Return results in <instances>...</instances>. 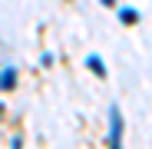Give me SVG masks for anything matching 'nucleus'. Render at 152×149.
I'll use <instances>...</instances> for the list:
<instances>
[{
  "mask_svg": "<svg viewBox=\"0 0 152 149\" xmlns=\"http://www.w3.org/2000/svg\"><path fill=\"white\" fill-rule=\"evenodd\" d=\"M89 70L96 73V76H106V66H103V60H96V57H89Z\"/></svg>",
  "mask_w": 152,
  "mask_h": 149,
  "instance_id": "obj_3",
  "label": "nucleus"
},
{
  "mask_svg": "<svg viewBox=\"0 0 152 149\" xmlns=\"http://www.w3.org/2000/svg\"><path fill=\"white\" fill-rule=\"evenodd\" d=\"M122 116H119V106L109 109V149H122Z\"/></svg>",
  "mask_w": 152,
  "mask_h": 149,
  "instance_id": "obj_1",
  "label": "nucleus"
},
{
  "mask_svg": "<svg viewBox=\"0 0 152 149\" xmlns=\"http://www.w3.org/2000/svg\"><path fill=\"white\" fill-rule=\"evenodd\" d=\"M13 80H17V70H4V73H0V90H10Z\"/></svg>",
  "mask_w": 152,
  "mask_h": 149,
  "instance_id": "obj_2",
  "label": "nucleus"
},
{
  "mask_svg": "<svg viewBox=\"0 0 152 149\" xmlns=\"http://www.w3.org/2000/svg\"><path fill=\"white\" fill-rule=\"evenodd\" d=\"M119 20H122V23H139V13H136V10H122Z\"/></svg>",
  "mask_w": 152,
  "mask_h": 149,
  "instance_id": "obj_4",
  "label": "nucleus"
},
{
  "mask_svg": "<svg viewBox=\"0 0 152 149\" xmlns=\"http://www.w3.org/2000/svg\"><path fill=\"white\" fill-rule=\"evenodd\" d=\"M103 4H106V7H116V0H103Z\"/></svg>",
  "mask_w": 152,
  "mask_h": 149,
  "instance_id": "obj_5",
  "label": "nucleus"
}]
</instances>
